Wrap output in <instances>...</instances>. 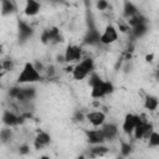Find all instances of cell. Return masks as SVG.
<instances>
[{
  "label": "cell",
  "instance_id": "4fadbf2b",
  "mask_svg": "<svg viewBox=\"0 0 159 159\" xmlns=\"http://www.w3.org/2000/svg\"><path fill=\"white\" fill-rule=\"evenodd\" d=\"M106 140H112L118 135V127L114 123H104L102 127Z\"/></svg>",
  "mask_w": 159,
  "mask_h": 159
},
{
  "label": "cell",
  "instance_id": "e0dca14e",
  "mask_svg": "<svg viewBox=\"0 0 159 159\" xmlns=\"http://www.w3.org/2000/svg\"><path fill=\"white\" fill-rule=\"evenodd\" d=\"M154 58H155V55H154L153 52H149V53H147V55L144 56V61H145L147 63H152V62L154 61Z\"/></svg>",
  "mask_w": 159,
  "mask_h": 159
},
{
  "label": "cell",
  "instance_id": "ac0fdd59",
  "mask_svg": "<svg viewBox=\"0 0 159 159\" xmlns=\"http://www.w3.org/2000/svg\"><path fill=\"white\" fill-rule=\"evenodd\" d=\"M107 6H108V2H107L106 0H98V2H97V7H98L99 10H104Z\"/></svg>",
  "mask_w": 159,
  "mask_h": 159
},
{
  "label": "cell",
  "instance_id": "7c38bea8",
  "mask_svg": "<svg viewBox=\"0 0 159 159\" xmlns=\"http://www.w3.org/2000/svg\"><path fill=\"white\" fill-rule=\"evenodd\" d=\"M143 107L148 112L157 111L158 107H159V99H158V97H155L153 94H147L144 97V99H143Z\"/></svg>",
  "mask_w": 159,
  "mask_h": 159
},
{
  "label": "cell",
  "instance_id": "8fae6325",
  "mask_svg": "<svg viewBox=\"0 0 159 159\" xmlns=\"http://www.w3.org/2000/svg\"><path fill=\"white\" fill-rule=\"evenodd\" d=\"M50 142H51V135L45 130H40L35 137L34 144H35V147L37 149H40V148H43V147L48 145Z\"/></svg>",
  "mask_w": 159,
  "mask_h": 159
},
{
  "label": "cell",
  "instance_id": "ba28073f",
  "mask_svg": "<svg viewBox=\"0 0 159 159\" xmlns=\"http://www.w3.org/2000/svg\"><path fill=\"white\" fill-rule=\"evenodd\" d=\"M84 118H86L87 122H88L92 127H94V128L102 127V125L106 123V120H107L106 113L102 112V111H99V109H94V111L87 112L86 116H84Z\"/></svg>",
  "mask_w": 159,
  "mask_h": 159
},
{
  "label": "cell",
  "instance_id": "9c48e42d",
  "mask_svg": "<svg viewBox=\"0 0 159 159\" xmlns=\"http://www.w3.org/2000/svg\"><path fill=\"white\" fill-rule=\"evenodd\" d=\"M84 134H86L88 143L92 145H99L106 142V138H104V134H103V130L101 127L99 128L93 127V129H86Z\"/></svg>",
  "mask_w": 159,
  "mask_h": 159
},
{
  "label": "cell",
  "instance_id": "6da1fadb",
  "mask_svg": "<svg viewBox=\"0 0 159 159\" xmlns=\"http://www.w3.org/2000/svg\"><path fill=\"white\" fill-rule=\"evenodd\" d=\"M91 93L89 96L94 99H101L113 92V84L109 81H104L96 75H91Z\"/></svg>",
  "mask_w": 159,
  "mask_h": 159
},
{
  "label": "cell",
  "instance_id": "9a60e30c",
  "mask_svg": "<svg viewBox=\"0 0 159 159\" xmlns=\"http://www.w3.org/2000/svg\"><path fill=\"white\" fill-rule=\"evenodd\" d=\"M148 145L152 148H158L159 147V132L153 130L150 133V135L148 137Z\"/></svg>",
  "mask_w": 159,
  "mask_h": 159
},
{
  "label": "cell",
  "instance_id": "7a4b0ae2",
  "mask_svg": "<svg viewBox=\"0 0 159 159\" xmlns=\"http://www.w3.org/2000/svg\"><path fill=\"white\" fill-rule=\"evenodd\" d=\"M41 80H42V76L39 68L32 62H26L17 75L19 84H31V83L40 82Z\"/></svg>",
  "mask_w": 159,
  "mask_h": 159
},
{
  "label": "cell",
  "instance_id": "30bf717a",
  "mask_svg": "<svg viewBox=\"0 0 159 159\" xmlns=\"http://www.w3.org/2000/svg\"><path fill=\"white\" fill-rule=\"evenodd\" d=\"M41 10V2L39 0H26L24 6V14L29 17L36 16Z\"/></svg>",
  "mask_w": 159,
  "mask_h": 159
},
{
  "label": "cell",
  "instance_id": "3957f363",
  "mask_svg": "<svg viewBox=\"0 0 159 159\" xmlns=\"http://www.w3.org/2000/svg\"><path fill=\"white\" fill-rule=\"evenodd\" d=\"M94 70V60L92 57H83L81 61L73 65L72 77L76 81H82L86 77L91 76Z\"/></svg>",
  "mask_w": 159,
  "mask_h": 159
},
{
  "label": "cell",
  "instance_id": "277c9868",
  "mask_svg": "<svg viewBox=\"0 0 159 159\" xmlns=\"http://www.w3.org/2000/svg\"><path fill=\"white\" fill-rule=\"evenodd\" d=\"M154 130V127H153V124L149 122V120H147L145 118H144V116H140V122L138 123V125L135 127V129H134V132H133V137L135 138V139H148V137L150 135V133Z\"/></svg>",
  "mask_w": 159,
  "mask_h": 159
},
{
  "label": "cell",
  "instance_id": "2e32d148",
  "mask_svg": "<svg viewBox=\"0 0 159 159\" xmlns=\"http://www.w3.org/2000/svg\"><path fill=\"white\" fill-rule=\"evenodd\" d=\"M1 68H2V71H11L14 68L12 60H2L1 61Z\"/></svg>",
  "mask_w": 159,
  "mask_h": 159
},
{
  "label": "cell",
  "instance_id": "8992f818",
  "mask_svg": "<svg viewBox=\"0 0 159 159\" xmlns=\"http://www.w3.org/2000/svg\"><path fill=\"white\" fill-rule=\"evenodd\" d=\"M65 61L70 65L77 63L83 58V51L82 47L78 45H68L65 50Z\"/></svg>",
  "mask_w": 159,
  "mask_h": 159
},
{
  "label": "cell",
  "instance_id": "5bb4252c",
  "mask_svg": "<svg viewBox=\"0 0 159 159\" xmlns=\"http://www.w3.org/2000/svg\"><path fill=\"white\" fill-rule=\"evenodd\" d=\"M4 122L9 125V127H11V125H15V124H17L19 122H20V117H17V116H15L12 112H9V111H6L5 113H4Z\"/></svg>",
  "mask_w": 159,
  "mask_h": 159
},
{
  "label": "cell",
  "instance_id": "5b68a950",
  "mask_svg": "<svg viewBox=\"0 0 159 159\" xmlns=\"http://www.w3.org/2000/svg\"><path fill=\"white\" fill-rule=\"evenodd\" d=\"M140 122V114L137 113H127L123 118L122 122V130L124 134L127 135H133V132L135 129V127L138 125V123Z\"/></svg>",
  "mask_w": 159,
  "mask_h": 159
},
{
  "label": "cell",
  "instance_id": "52a82bcc",
  "mask_svg": "<svg viewBox=\"0 0 159 159\" xmlns=\"http://www.w3.org/2000/svg\"><path fill=\"white\" fill-rule=\"evenodd\" d=\"M118 29L114 25H107L103 30V32L99 35V42L102 45H112L114 42H117L118 40Z\"/></svg>",
  "mask_w": 159,
  "mask_h": 159
}]
</instances>
